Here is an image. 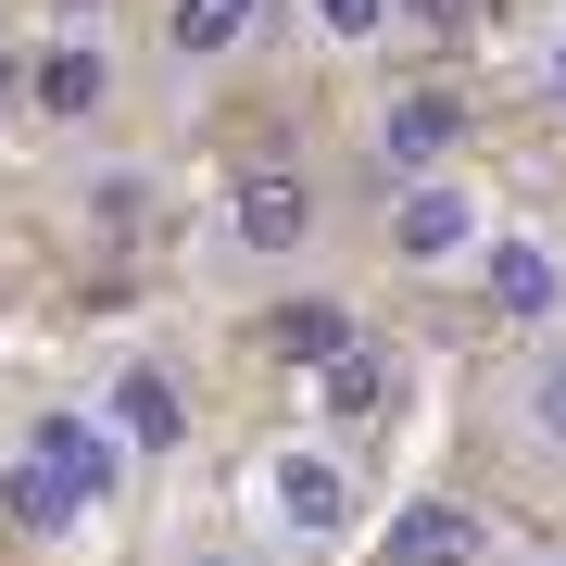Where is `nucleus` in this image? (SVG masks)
Listing matches in <instances>:
<instances>
[{"instance_id":"17","label":"nucleus","mask_w":566,"mask_h":566,"mask_svg":"<svg viewBox=\"0 0 566 566\" xmlns=\"http://www.w3.org/2000/svg\"><path fill=\"white\" fill-rule=\"evenodd\" d=\"M554 566H566V554H554Z\"/></svg>"},{"instance_id":"10","label":"nucleus","mask_w":566,"mask_h":566,"mask_svg":"<svg viewBox=\"0 0 566 566\" xmlns=\"http://www.w3.org/2000/svg\"><path fill=\"white\" fill-rule=\"evenodd\" d=\"M252 13H264V0H164V51H177V63H227L252 39Z\"/></svg>"},{"instance_id":"8","label":"nucleus","mask_w":566,"mask_h":566,"mask_svg":"<svg viewBox=\"0 0 566 566\" xmlns=\"http://www.w3.org/2000/svg\"><path fill=\"white\" fill-rule=\"evenodd\" d=\"M102 416H114L126 453H177V441H189V403H177V378H164V365H114Z\"/></svg>"},{"instance_id":"15","label":"nucleus","mask_w":566,"mask_h":566,"mask_svg":"<svg viewBox=\"0 0 566 566\" xmlns=\"http://www.w3.org/2000/svg\"><path fill=\"white\" fill-rule=\"evenodd\" d=\"M390 13H403V0H303V25L327 51H365V39H390Z\"/></svg>"},{"instance_id":"9","label":"nucleus","mask_w":566,"mask_h":566,"mask_svg":"<svg viewBox=\"0 0 566 566\" xmlns=\"http://www.w3.org/2000/svg\"><path fill=\"white\" fill-rule=\"evenodd\" d=\"M25 88H39V114H51V126H88V114L114 102V51H102V39H63V51L25 63Z\"/></svg>"},{"instance_id":"7","label":"nucleus","mask_w":566,"mask_h":566,"mask_svg":"<svg viewBox=\"0 0 566 566\" xmlns=\"http://www.w3.org/2000/svg\"><path fill=\"white\" fill-rule=\"evenodd\" d=\"M453 139H465V102H441V88H403V102L378 114V164L390 177H441Z\"/></svg>"},{"instance_id":"4","label":"nucleus","mask_w":566,"mask_h":566,"mask_svg":"<svg viewBox=\"0 0 566 566\" xmlns=\"http://www.w3.org/2000/svg\"><path fill=\"white\" fill-rule=\"evenodd\" d=\"M479 240H491V214H479L465 177H403V202H390V252H403V264H453Z\"/></svg>"},{"instance_id":"12","label":"nucleus","mask_w":566,"mask_h":566,"mask_svg":"<svg viewBox=\"0 0 566 566\" xmlns=\"http://www.w3.org/2000/svg\"><path fill=\"white\" fill-rule=\"evenodd\" d=\"M277 353H290V365H340V353H353V315L327 303V290H303V303L277 315Z\"/></svg>"},{"instance_id":"6","label":"nucleus","mask_w":566,"mask_h":566,"mask_svg":"<svg viewBox=\"0 0 566 566\" xmlns=\"http://www.w3.org/2000/svg\"><path fill=\"white\" fill-rule=\"evenodd\" d=\"M479 277H491V303H504L516 327H542V315L566 303V264L528 240V227H491V240H479Z\"/></svg>"},{"instance_id":"2","label":"nucleus","mask_w":566,"mask_h":566,"mask_svg":"<svg viewBox=\"0 0 566 566\" xmlns=\"http://www.w3.org/2000/svg\"><path fill=\"white\" fill-rule=\"evenodd\" d=\"M315 227H327V202H315V177H290V164H264V177L227 189V252L240 264H303Z\"/></svg>"},{"instance_id":"11","label":"nucleus","mask_w":566,"mask_h":566,"mask_svg":"<svg viewBox=\"0 0 566 566\" xmlns=\"http://www.w3.org/2000/svg\"><path fill=\"white\" fill-rule=\"evenodd\" d=\"M504 403H516V441L528 453H566V353H528Z\"/></svg>"},{"instance_id":"16","label":"nucleus","mask_w":566,"mask_h":566,"mask_svg":"<svg viewBox=\"0 0 566 566\" xmlns=\"http://www.w3.org/2000/svg\"><path fill=\"white\" fill-rule=\"evenodd\" d=\"M202 566H227V554H202Z\"/></svg>"},{"instance_id":"3","label":"nucleus","mask_w":566,"mask_h":566,"mask_svg":"<svg viewBox=\"0 0 566 566\" xmlns=\"http://www.w3.org/2000/svg\"><path fill=\"white\" fill-rule=\"evenodd\" d=\"M25 465H39V479H51L76 516L126 491V441H114V416H88V403H51L39 428H25Z\"/></svg>"},{"instance_id":"14","label":"nucleus","mask_w":566,"mask_h":566,"mask_svg":"<svg viewBox=\"0 0 566 566\" xmlns=\"http://www.w3.org/2000/svg\"><path fill=\"white\" fill-rule=\"evenodd\" d=\"M315 390H327V416H378V403H390V365L353 340L340 365H315Z\"/></svg>"},{"instance_id":"13","label":"nucleus","mask_w":566,"mask_h":566,"mask_svg":"<svg viewBox=\"0 0 566 566\" xmlns=\"http://www.w3.org/2000/svg\"><path fill=\"white\" fill-rule=\"evenodd\" d=\"M0 516H13L25 542H63V528H76V504H63V491H51V479H39V465H25V453L0 465Z\"/></svg>"},{"instance_id":"1","label":"nucleus","mask_w":566,"mask_h":566,"mask_svg":"<svg viewBox=\"0 0 566 566\" xmlns=\"http://www.w3.org/2000/svg\"><path fill=\"white\" fill-rule=\"evenodd\" d=\"M252 528H264L277 554L315 566L327 542H353V465L327 453V441H277V453L252 465Z\"/></svg>"},{"instance_id":"5","label":"nucleus","mask_w":566,"mask_h":566,"mask_svg":"<svg viewBox=\"0 0 566 566\" xmlns=\"http://www.w3.org/2000/svg\"><path fill=\"white\" fill-rule=\"evenodd\" d=\"M378 566H491V516L453 504V491H416V504H390Z\"/></svg>"}]
</instances>
